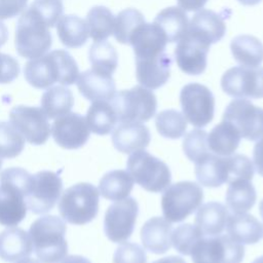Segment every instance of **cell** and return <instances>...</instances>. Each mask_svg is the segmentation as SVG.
I'll return each instance as SVG.
<instances>
[{
  "label": "cell",
  "mask_w": 263,
  "mask_h": 263,
  "mask_svg": "<svg viewBox=\"0 0 263 263\" xmlns=\"http://www.w3.org/2000/svg\"><path fill=\"white\" fill-rule=\"evenodd\" d=\"M229 213L227 206L218 201L201 204L195 215V226L203 236H216L223 232Z\"/></svg>",
  "instance_id": "4316f807"
},
{
  "label": "cell",
  "mask_w": 263,
  "mask_h": 263,
  "mask_svg": "<svg viewBox=\"0 0 263 263\" xmlns=\"http://www.w3.org/2000/svg\"><path fill=\"white\" fill-rule=\"evenodd\" d=\"M253 161L257 173L263 177V138L259 139V141L254 146Z\"/></svg>",
  "instance_id": "7dc6e473"
},
{
  "label": "cell",
  "mask_w": 263,
  "mask_h": 263,
  "mask_svg": "<svg viewBox=\"0 0 263 263\" xmlns=\"http://www.w3.org/2000/svg\"><path fill=\"white\" fill-rule=\"evenodd\" d=\"M180 103L186 120L195 127H203L214 118L215 98L205 85L186 84L181 90Z\"/></svg>",
  "instance_id": "8fae6325"
},
{
  "label": "cell",
  "mask_w": 263,
  "mask_h": 263,
  "mask_svg": "<svg viewBox=\"0 0 263 263\" xmlns=\"http://www.w3.org/2000/svg\"><path fill=\"white\" fill-rule=\"evenodd\" d=\"M194 164L198 183L210 188L220 187L224 183H230L236 179L251 181L254 177V164L243 154L219 156L210 153L205 158Z\"/></svg>",
  "instance_id": "3957f363"
},
{
  "label": "cell",
  "mask_w": 263,
  "mask_h": 263,
  "mask_svg": "<svg viewBox=\"0 0 263 263\" xmlns=\"http://www.w3.org/2000/svg\"><path fill=\"white\" fill-rule=\"evenodd\" d=\"M259 213H260V216H261V218L263 220V199L259 203Z\"/></svg>",
  "instance_id": "11a10c76"
},
{
  "label": "cell",
  "mask_w": 263,
  "mask_h": 263,
  "mask_svg": "<svg viewBox=\"0 0 263 263\" xmlns=\"http://www.w3.org/2000/svg\"><path fill=\"white\" fill-rule=\"evenodd\" d=\"M239 3H241L242 5H247V6H252V5H256L258 4L261 0H237Z\"/></svg>",
  "instance_id": "f5cc1de1"
},
{
  "label": "cell",
  "mask_w": 263,
  "mask_h": 263,
  "mask_svg": "<svg viewBox=\"0 0 263 263\" xmlns=\"http://www.w3.org/2000/svg\"><path fill=\"white\" fill-rule=\"evenodd\" d=\"M1 166H2V159L0 158V168H1Z\"/></svg>",
  "instance_id": "6f0895ef"
},
{
  "label": "cell",
  "mask_w": 263,
  "mask_h": 263,
  "mask_svg": "<svg viewBox=\"0 0 263 263\" xmlns=\"http://www.w3.org/2000/svg\"><path fill=\"white\" fill-rule=\"evenodd\" d=\"M155 126L163 138L180 139L186 133L187 121L185 116L174 109L163 110L156 115Z\"/></svg>",
  "instance_id": "f35d334b"
},
{
  "label": "cell",
  "mask_w": 263,
  "mask_h": 263,
  "mask_svg": "<svg viewBox=\"0 0 263 263\" xmlns=\"http://www.w3.org/2000/svg\"><path fill=\"white\" fill-rule=\"evenodd\" d=\"M173 226L161 217H153L146 221L141 229V239L144 248L153 254H164L172 246Z\"/></svg>",
  "instance_id": "cb8c5ba5"
},
{
  "label": "cell",
  "mask_w": 263,
  "mask_h": 263,
  "mask_svg": "<svg viewBox=\"0 0 263 263\" xmlns=\"http://www.w3.org/2000/svg\"><path fill=\"white\" fill-rule=\"evenodd\" d=\"M113 263H147V257L140 245L122 242L113 255Z\"/></svg>",
  "instance_id": "ee69618b"
},
{
  "label": "cell",
  "mask_w": 263,
  "mask_h": 263,
  "mask_svg": "<svg viewBox=\"0 0 263 263\" xmlns=\"http://www.w3.org/2000/svg\"><path fill=\"white\" fill-rule=\"evenodd\" d=\"M183 151L194 163L205 158L212 153L208 146V133L199 128L190 130L183 140Z\"/></svg>",
  "instance_id": "60d3db41"
},
{
  "label": "cell",
  "mask_w": 263,
  "mask_h": 263,
  "mask_svg": "<svg viewBox=\"0 0 263 263\" xmlns=\"http://www.w3.org/2000/svg\"><path fill=\"white\" fill-rule=\"evenodd\" d=\"M193 263H241L245 248L228 235L203 236L191 251Z\"/></svg>",
  "instance_id": "30bf717a"
},
{
  "label": "cell",
  "mask_w": 263,
  "mask_h": 263,
  "mask_svg": "<svg viewBox=\"0 0 263 263\" xmlns=\"http://www.w3.org/2000/svg\"><path fill=\"white\" fill-rule=\"evenodd\" d=\"M20 74L18 62L11 55L0 52V83H10Z\"/></svg>",
  "instance_id": "f6af8a7d"
},
{
  "label": "cell",
  "mask_w": 263,
  "mask_h": 263,
  "mask_svg": "<svg viewBox=\"0 0 263 263\" xmlns=\"http://www.w3.org/2000/svg\"><path fill=\"white\" fill-rule=\"evenodd\" d=\"M153 23L161 29L167 42L171 43L182 39L187 33L189 26V20L185 10L177 6L162 9L156 15Z\"/></svg>",
  "instance_id": "f1b7e54d"
},
{
  "label": "cell",
  "mask_w": 263,
  "mask_h": 263,
  "mask_svg": "<svg viewBox=\"0 0 263 263\" xmlns=\"http://www.w3.org/2000/svg\"><path fill=\"white\" fill-rule=\"evenodd\" d=\"M203 237L201 231L195 226V224H181L173 232L171 241L173 247L178 253L188 256L191 254L193 247L196 242Z\"/></svg>",
  "instance_id": "b9f144b4"
},
{
  "label": "cell",
  "mask_w": 263,
  "mask_h": 263,
  "mask_svg": "<svg viewBox=\"0 0 263 263\" xmlns=\"http://www.w3.org/2000/svg\"><path fill=\"white\" fill-rule=\"evenodd\" d=\"M25 147V139L10 123L0 121V158H14Z\"/></svg>",
  "instance_id": "ab89813d"
},
{
  "label": "cell",
  "mask_w": 263,
  "mask_h": 263,
  "mask_svg": "<svg viewBox=\"0 0 263 263\" xmlns=\"http://www.w3.org/2000/svg\"><path fill=\"white\" fill-rule=\"evenodd\" d=\"M55 143L65 149L82 147L89 138V128L85 117L79 113L69 112L55 118L51 125Z\"/></svg>",
  "instance_id": "ac0fdd59"
},
{
  "label": "cell",
  "mask_w": 263,
  "mask_h": 263,
  "mask_svg": "<svg viewBox=\"0 0 263 263\" xmlns=\"http://www.w3.org/2000/svg\"><path fill=\"white\" fill-rule=\"evenodd\" d=\"M223 120L230 122L246 140L258 141L263 138V108L249 100L231 101L225 108Z\"/></svg>",
  "instance_id": "4fadbf2b"
},
{
  "label": "cell",
  "mask_w": 263,
  "mask_h": 263,
  "mask_svg": "<svg viewBox=\"0 0 263 263\" xmlns=\"http://www.w3.org/2000/svg\"><path fill=\"white\" fill-rule=\"evenodd\" d=\"M61 263H91L87 258L79 256V255H71L66 256Z\"/></svg>",
  "instance_id": "681fc988"
},
{
  "label": "cell",
  "mask_w": 263,
  "mask_h": 263,
  "mask_svg": "<svg viewBox=\"0 0 263 263\" xmlns=\"http://www.w3.org/2000/svg\"><path fill=\"white\" fill-rule=\"evenodd\" d=\"M99 201L100 192L92 184L78 183L64 191L58 208L65 221L83 225L97 217Z\"/></svg>",
  "instance_id": "8992f818"
},
{
  "label": "cell",
  "mask_w": 263,
  "mask_h": 263,
  "mask_svg": "<svg viewBox=\"0 0 263 263\" xmlns=\"http://www.w3.org/2000/svg\"><path fill=\"white\" fill-rule=\"evenodd\" d=\"M16 263H41V262L39 260H37V259H33V258L27 257L25 259H22V260L17 261Z\"/></svg>",
  "instance_id": "db71d44e"
},
{
  "label": "cell",
  "mask_w": 263,
  "mask_h": 263,
  "mask_svg": "<svg viewBox=\"0 0 263 263\" xmlns=\"http://www.w3.org/2000/svg\"><path fill=\"white\" fill-rule=\"evenodd\" d=\"M223 91L237 99L263 98V67L238 66L228 69L221 78Z\"/></svg>",
  "instance_id": "7c38bea8"
},
{
  "label": "cell",
  "mask_w": 263,
  "mask_h": 263,
  "mask_svg": "<svg viewBox=\"0 0 263 263\" xmlns=\"http://www.w3.org/2000/svg\"><path fill=\"white\" fill-rule=\"evenodd\" d=\"M225 228L227 235L241 245H254L263 237L261 222L251 214L229 215Z\"/></svg>",
  "instance_id": "484cf974"
},
{
  "label": "cell",
  "mask_w": 263,
  "mask_h": 263,
  "mask_svg": "<svg viewBox=\"0 0 263 263\" xmlns=\"http://www.w3.org/2000/svg\"><path fill=\"white\" fill-rule=\"evenodd\" d=\"M139 204L133 197L117 200L108 206L104 218V231L113 242L127 240L135 229Z\"/></svg>",
  "instance_id": "9a60e30c"
},
{
  "label": "cell",
  "mask_w": 263,
  "mask_h": 263,
  "mask_svg": "<svg viewBox=\"0 0 263 263\" xmlns=\"http://www.w3.org/2000/svg\"><path fill=\"white\" fill-rule=\"evenodd\" d=\"M33 245L28 232L20 227H10L0 233V259L8 263L30 257Z\"/></svg>",
  "instance_id": "603a6c76"
},
{
  "label": "cell",
  "mask_w": 263,
  "mask_h": 263,
  "mask_svg": "<svg viewBox=\"0 0 263 263\" xmlns=\"http://www.w3.org/2000/svg\"><path fill=\"white\" fill-rule=\"evenodd\" d=\"M24 75L33 87L43 89L55 82L66 86L73 84L79 76V69L76 61L67 50L54 49L27 62Z\"/></svg>",
  "instance_id": "6da1fadb"
},
{
  "label": "cell",
  "mask_w": 263,
  "mask_h": 263,
  "mask_svg": "<svg viewBox=\"0 0 263 263\" xmlns=\"http://www.w3.org/2000/svg\"><path fill=\"white\" fill-rule=\"evenodd\" d=\"M166 43L165 35L154 23H145L140 26L129 41L136 59L156 57L164 52Z\"/></svg>",
  "instance_id": "ffe728a7"
},
{
  "label": "cell",
  "mask_w": 263,
  "mask_h": 263,
  "mask_svg": "<svg viewBox=\"0 0 263 263\" xmlns=\"http://www.w3.org/2000/svg\"><path fill=\"white\" fill-rule=\"evenodd\" d=\"M119 123H141L151 119L157 109L155 95L144 86L115 92L110 100Z\"/></svg>",
  "instance_id": "52a82bcc"
},
{
  "label": "cell",
  "mask_w": 263,
  "mask_h": 263,
  "mask_svg": "<svg viewBox=\"0 0 263 263\" xmlns=\"http://www.w3.org/2000/svg\"><path fill=\"white\" fill-rule=\"evenodd\" d=\"M8 39V30L4 23L0 21V47L5 44V42Z\"/></svg>",
  "instance_id": "816d5d0a"
},
{
  "label": "cell",
  "mask_w": 263,
  "mask_h": 263,
  "mask_svg": "<svg viewBox=\"0 0 263 263\" xmlns=\"http://www.w3.org/2000/svg\"><path fill=\"white\" fill-rule=\"evenodd\" d=\"M9 122L32 145L44 144L51 132L48 117L39 107H13L9 112Z\"/></svg>",
  "instance_id": "2e32d148"
},
{
  "label": "cell",
  "mask_w": 263,
  "mask_h": 263,
  "mask_svg": "<svg viewBox=\"0 0 263 263\" xmlns=\"http://www.w3.org/2000/svg\"><path fill=\"white\" fill-rule=\"evenodd\" d=\"M240 135L228 121L222 120L208 134V146L212 153L219 156L234 154L240 143Z\"/></svg>",
  "instance_id": "83f0119b"
},
{
  "label": "cell",
  "mask_w": 263,
  "mask_h": 263,
  "mask_svg": "<svg viewBox=\"0 0 263 263\" xmlns=\"http://www.w3.org/2000/svg\"><path fill=\"white\" fill-rule=\"evenodd\" d=\"M41 109L49 119L69 113L74 105L72 91L64 85L50 86L41 97Z\"/></svg>",
  "instance_id": "836d02e7"
},
{
  "label": "cell",
  "mask_w": 263,
  "mask_h": 263,
  "mask_svg": "<svg viewBox=\"0 0 263 263\" xmlns=\"http://www.w3.org/2000/svg\"><path fill=\"white\" fill-rule=\"evenodd\" d=\"M226 31V25L221 15L210 9H200L189 22L190 34L202 39L209 44L220 41Z\"/></svg>",
  "instance_id": "d4e9b609"
},
{
  "label": "cell",
  "mask_w": 263,
  "mask_h": 263,
  "mask_svg": "<svg viewBox=\"0 0 263 263\" xmlns=\"http://www.w3.org/2000/svg\"><path fill=\"white\" fill-rule=\"evenodd\" d=\"M203 191L195 182L181 181L170 185L161 196V210L171 223L185 220L201 205Z\"/></svg>",
  "instance_id": "9c48e42d"
},
{
  "label": "cell",
  "mask_w": 263,
  "mask_h": 263,
  "mask_svg": "<svg viewBox=\"0 0 263 263\" xmlns=\"http://www.w3.org/2000/svg\"><path fill=\"white\" fill-rule=\"evenodd\" d=\"M171 66L172 59L165 52L156 57L136 59L137 80L142 86L148 89H157L168 80Z\"/></svg>",
  "instance_id": "d6986e66"
},
{
  "label": "cell",
  "mask_w": 263,
  "mask_h": 263,
  "mask_svg": "<svg viewBox=\"0 0 263 263\" xmlns=\"http://www.w3.org/2000/svg\"><path fill=\"white\" fill-rule=\"evenodd\" d=\"M32 175L22 167H9L0 173V224L16 226L27 215L26 195Z\"/></svg>",
  "instance_id": "7a4b0ae2"
},
{
  "label": "cell",
  "mask_w": 263,
  "mask_h": 263,
  "mask_svg": "<svg viewBox=\"0 0 263 263\" xmlns=\"http://www.w3.org/2000/svg\"><path fill=\"white\" fill-rule=\"evenodd\" d=\"M30 6L42 16L49 28L57 25L64 9L62 0H35Z\"/></svg>",
  "instance_id": "7bdbcfd3"
},
{
  "label": "cell",
  "mask_w": 263,
  "mask_h": 263,
  "mask_svg": "<svg viewBox=\"0 0 263 263\" xmlns=\"http://www.w3.org/2000/svg\"><path fill=\"white\" fill-rule=\"evenodd\" d=\"M88 35L95 41H105L113 34L115 16L105 6H93L86 15Z\"/></svg>",
  "instance_id": "d590c367"
},
{
  "label": "cell",
  "mask_w": 263,
  "mask_h": 263,
  "mask_svg": "<svg viewBox=\"0 0 263 263\" xmlns=\"http://www.w3.org/2000/svg\"><path fill=\"white\" fill-rule=\"evenodd\" d=\"M150 141V130L142 123H119L112 134L114 148L126 154L145 149Z\"/></svg>",
  "instance_id": "7402d4cb"
},
{
  "label": "cell",
  "mask_w": 263,
  "mask_h": 263,
  "mask_svg": "<svg viewBox=\"0 0 263 263\" xmlns=\"http://www.w3.org/2000/svg\"><path fill=\"white\" fill-rule=\"evenodd\" d=\"M88 59L92 70L112 75L118 64V54L114 46L107 41H96L89 48Z\"/></svg>",
  "instance_id": "8d00e7d4"
},
{
  "label": "cell",
  "mask_w": 263,
  "mask_h": 263,
  "mask_svg": "<svg viewBox=\"0 0 263 263\" xmlns=\"http://www.w3.org/2000/svg\"><path fill=\"white\" fill-rule=\"evenodd\" d=\"M178 5L185 11H196L202 9L208 0H177Z\"/></svg>",
  "instance_id": "c3c4849f"
},
{
  "label": "cell",
  "mask_w": 263,
  "mask_h": 263,
  "mask_svg": "<svg viewBox=\"0 0 263 263\" xmlns=\"http://www.w3.org/2000/svg\"><path fill=\"white\" fill-rule=\"evenodd\" d=\"M252 263H263V256H260V257L256 258Z\"/></svg>",
  "instance_id": "9f6ffc18"
},
{
  "label": "cell",
  "mask_w": 263,
  "mask_h": 263,
  "mask_svg": "<svg viewBox=\"0 0 263 263\" xmlns=\"http://www.w3.org/2000/svg\"><path fill=\"white\" fill-rule=\"evenodd\" d=\"M28 0H0V20L18 15L27 6Z\"/></svg>",
  "instance_id": "bcb514c9"
},
{
  "label": "cell",
  "mask_w": 263,
  "mask_h": 263,
  "mask_svg": "<svg viewBox=\"0 0 263 263\" xmlns=\"http://www.w3.org/2000/svg\"><path fill=\"white\" fill-rule=\"evenodd\" d=\"M134 188V179L127 171L114 170L106 173L99 183L100 194L109 200L117 201L129 195Z\"/></svg>",
  "instance_id": "4dcf8cb0"
},
{
  "label": "cell",
  "mask_w": 263,
  "mask_h": 263,
  "mask_svg": "<svg viewBox=\"0 0 263 263\" xmlns=\"http://www.w3.org/2000/svg\"><path fill=\"white\" fill-rule=\"evenodd\" d=\"M210 46L208 42L187 32L175 48L177 65L185 74H202L206 68Z\"/></svg>",
  "instance_id": "e0dca14e"
},
{
  "label": "cell",
  "mask_w": 263,
  "mask_h": 263,
  "mask_svg": "<svg viewBox=\"0 0 263 263\" xmlns=\"http://www.w3.org/2000/svg\"><path fill=\"white\" fill-rule=\"evenodd\" d=\"M152 263H187L184 259L178 256H168L161 259H158L156 261H153Z\"/></svg>",
  "instance_id": "f907efd6"
},
{
  "label": "cell",
  "mask_w": 263,
  "mask_h": 263,
  "mask_svg": "<svg viewBox=\"0 0 263 263\" xmlns=\"http://www.w3.org/2000/svg\"><path fill=\"white\" fill-rule=\"evenodd\" d=\"M143 24L145 18L142 12L135 8H126L116 15L113 35L119 43L129 44L133 34Z\"/></svg>",
  "instance_id": "74e56055"
},
{
  "label": "cell",
  "mask_w": 263,
  "mask_h": 263,
  "mask_svg": "<svg viewBox=\"0 0 263 263\" xmlns=\"http://www.w3.org/2000/svg\"><path fill=\"white\" fill-rule=\"evenodd\" d=\"M126 171L137 184L149 192H161L172 182V174L166 163L145 150L133 152L128 156Z\"/></svg>",
  "instance_id": "ba28073f"
},
{
  "label": "cell",
  "mask_w": 263,
  "mask_h": 263,
  "mask_svg": "<svg viewBox=\"0 0 263 263\" xmlns=\"http://www.w3.org/2000/svg\"><path fill=\"white\" fill-rule=\"evenodd\" d=\"M57 33L60 41L69 48H78L85 44L88 30L84 20L77 15L62 16L57 23Z\"/></svg>",
  "instance_id": "e575fe53"
},
{
  "label": "cell",
  "mask_w": 263,
  "mask_h": 263,
  "mask_svg": "<svg viewBox=\"0 0 263 263\" xmlns=\"http://www.w3.org/2000/svg\"><path fill=\"white\" fill-rule=\"evenodd\" d=\"M85 120L89 130L100 136L110 134L118 122L116 112L110 101L92 102L87 110Z\"/></svg>",
  "instance_id": "d6a6232c"
},
{
  "label": "cell",
  "mask_w": 263,
  "mask_h": 263,
  "mask_svg": "<svg viewBox=\"0 0 263 263\" xmlns=\"http://www.w3.org/2000/svg\"><path fill=\"white\" fill-rule=\"evenodd\" d=\"M257 199L255 187L250 180L236 179L229 183L225 200L227 209L233 214H242L251 210Z\"/></svg>",
  "instance_id": "f546056e"
},
{
  "label": "cell",
  "mask_w": 263,
  "mask_h": 263,
  "mask_svg": "<svg viewBox=\"0 0 263 263\" xmlns=\"http://www.w3.org/2000/svg\"><path fill=\"white\" fill-rule=\"evenodd\" d=\"M63 183L58 174L41 171L32 175L31 184L26 195L28 210L34 214L49 212L60 198Z\"/></svg>",
  "instance_id": "5bb4252c"
},
{
  "label": "cell",
  "mask_w": 263,
  "mask_h": 263,
  "mask_svg": "<svg viewBox=\"0 0 263 263\" xmlns=\"http://www.w3.org/2000/svg\"><path fill=\"white\" fill-rule=\"evenodd\" d=\"M234 60L246 67H259L263 62V44L255 36L238 35L230 44Z\"/></svg>",
  "instance_id": "1f68e13d"
},
{
  "label": "cell",
  "mask_w": 263,
  "mask_h": 263,
  "mask_svg": "<svg viewBox=\"0 0 263 263\" xmlns=\"http://www.w3.org/2000/svg\"><path fill=\"white\" fill-rule=\"evenodd\" d=\"M66 224L58 216L46 215L35 220L29 229L33 250L42 263H58L68 253Z\"/></svg>",
  "instance_id": "277c9868"
},
{
  "label": "cell",
  "mask_w": 263,
  "mask_h": 263,
  "mask_svg": "<svg viewBox=\"0 0 263 263\" xmlns=\"http://www.w3.org/2000/svg\"><path fill=\"white\" fill-rule=\"evenodd\" d=\"M79 92L88 101H110L116 92L112 75L104 74L92 69L79 74L77 80Z\"/></svg>",
  "instance_id": "44dd1931"
},
{
  "label": "cell",
  "mask_w": 263,
  "mask_h": 263,
  "mask_svg": "<svg viewBox=\"0 0 263 263\" xmlns=\"http://www.w3.org/2000/svg\"><path fill=\"white\" fill-rule=\"evenodd\" d=\"M52 37L46 22L31 6L20 16L14 35L17 53L26 59H35L49 50Z\"/></svg>",
  "instance_id": "5b68a950"
}]
</instances>
